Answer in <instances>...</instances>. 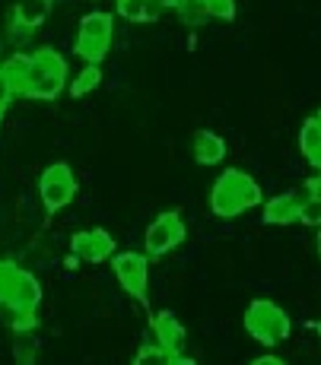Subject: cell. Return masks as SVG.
I'll list each match as a JSON object with an SVG mask.
<instances>
[{
  "label": "cell",
  "mask_w": 321,
  "mask_h": 365,
  "mask_svg": "<svg viewBox=\"0 0 321 365\" xmlns=\"http://www.w3.org/2000/svg\"><path fill=\"white\" fill-rule=\"evenodd\" d=\"M71 251H73V257H80V261L102 264V261H111V255H115V238H111L106 229L76 232L73 242H71Z\"/></svg>",
  "instance_id": "obj_8"
},
{
  "label": "cell",
  "mask_w": 321,
  "mask_h": 365,
  "mask_svg": "<svg viewBox=\"0 0 321 365\" xmlns=\"http://www.w3.org/2000/svg\"><path fill=\"white\" fill-rule=\"evenodd\" d=\"M0 70L10 76L13 89L29 99L51 102L67 89V61L51 48H39L36 54H13Z\"/></svg>",
  "instance_id": "obj_1"
},
{
  "label": "cell",
  "mask_w": 321,
  "mask_h": 365,
  "mask_svg": "<svg viewBox=\"0 0 321 365\" xmlns=\"http://www.w3.org/2000/svg\"><path fill=\"white\" fill-rule=\"evenodd\" d=\"M111 267H115L118 283H121L134 299L146 302V283H150V257L137 255V251H121V255H111Z\"/></svg>",
  "instance_id": "obj_7"
},
{
  "label": "cell",
  "mask_w": 321,
  "mask_h": 365,
  "mask_svg": "<svg viewBox=\"0 0 321 365\" xmlns=\"http://www.w3.org/2000/svg\"><path fill=\"white\" fill-rule=\"evenodd\" d=\"M175 10L181 13V19L185 23H191V26H198L200 19H207V13H204V0H175Z\"/></svg>",
  "instance_id": "obj_18"
},
{
  "label": "cell",
  "mask_w": 321,
  "mask_h": 365,
  "mask_svg": "<svg viewBox=\"0 0 321 365\" xmlns=\"http://www.w3.org/2000/svg\"><path fill=\"white\" fill-rule=\"evenodd\" d=\"M19 267L13 261H0V302H6V296H10V286L13 279H16Z\"/></svg>",
  "instance_id": "obj_21"
},
{
  "label": "cell",
  "mask_w": 321,
  "mask_h": 365,
  "mask_svg": "<svg viewBox=\"0 0 321 365\" xmlns=\"http://www.w3.org/2000/svg\"><path fill=\"white\" fill-rule=\"evenodd\" d=\"M153 334L156 343L169 353H181V343H185V327L178 324V318L172 312H156L153 314Z\"/></svg>",
  "instance_id": "obj_9"
},
{
  "label": "cell",
  "mask_w": 321,
  "mask_h": 365,
  "mask_svg": "<svg viewBox=\"0 0 321 365\" xmlns=\"http://www.w3.org/2000/svg\"><path fill=\"white\" fill-rule=\"evenodd\" d=\"M315 248H318V257H321V226H318V238H315Z\"/></svg>",
  "instance_id": "obj_25"
},
{
  "label": "cell",
  "mask_w": 321,
  "mask_h": 365,
  "mask_svg": "<svg viewBox=\"0 0 321 365\" xmlns=\"http://www.w3.org/2000/svg\"><path fill=\"white\" fill-rule=\"evenodd\" d=\"M261 203H264L261 185L242 168H226L210 191V210L220 220H235L239 213H245L251 207H261Z\"/></svg>",
  "instance_id": "obj_2"
},
{
  "label": "cell",
  "mask_w": 321,
  "mask_h": 365,
  "mask_svg": "<svg viewBox=\"0 0 321 365\" xmlns=\"http://www.w3.org/2000/svg\"><path fill=\"white\" fill-rule=\"evenodd\" d=\"M245 331L255 336L258 343H264V346H277V343H283L286 336H290L292 321L277 302L255 299L245 308Z\"/></svg>",
  "instance_id": "obj_3"
},
{
  "label": "cell",
  "mask_w": 321,
  "mask_h": 365,
  "mask_svg": "<svg viewBox=\"0 0 321 365\" xmlns=\"http://www.w3.org/2000/svg\"><path fill=\"white\" fill-rule=\"evenodd\" d=\"M299 222H305V226H321V178L315 181L312 197L302 203V210H299Z\"/></svg>",
  "instance_id": "obj_17"
},
{
  "label": "cell",
  "mask_w": 321,
  "mask_h": 365,
  "mask_svg": "<svg viewBox=\"0 0 321 365\" xmlns=\"http://www.w3.org/2000/svg\"><path fill=\"white\" fill-rule=\"evenodd\" d=\"M299 210L302 203L296 200V194H277V197L264 200V222L270 226H290V222H299Z\"/></svg>",
  "instance_id": "obj_10"
},
{
  "label": "cell",
  "mask_w": 321,
  "mask_h": 365,
  "mask_svg": "<svg viewBox=\"0 0 321 365\" xmlns=\"http://www.w3.org/2000/svg\"><path fill=\"white\" fill-rule=\"evenodd\" d=\"M39 194H41L45 210H51V213L64 210L67 203L76 197V175H73V168L67 163L48 165L45 172H41V178H39Z\"/></svg>",
  "instance_id": "obj_5"
},
{
  "label": "cell",
  "mask_w": 321,
  "mask_h": 365,
  "mask_svg": "<svg viewBox=\"0 0 321 365\" xmlns=\"http://www.w3.org/2000/svg\"><path fill=\"white\" fill-rule=\"evenodd\" d=\"M172 365H198V362L188 359V356H181V353H175V356H172Z\"/></svg>",
  "instance_id": "obj_24"
},
{
  "label": "cell",
  "mask_w": 321,
  "mask_h": 365,
  "mask_svg": "<svg viewBox=\"0 0 321 365\" xmlns=\"http://www.w3.org/2000/svg\"><path fill=\"white\" fill-rule=\"evenodd\" d=\"M194 159L200 165H220L226 159V140L213 130H198L194 133Z\"/></svg>",
  "instance_id": "obj_11"
},
{
  "label": "cell",
  "mask_w": 321,
  "mask_h": 365,
  "mask_svg": "<svg viewBox=\"0 0 321 365\" xmlns=\"http://www.w3.org/2000/svg\"><path fill=\"white\" fill-rule=\"evenodd\" d=\"M13 96H16V89H13V83H10V76L0 70V115H4L6 108H10V102H13Z\"/></svg>",
  "instance_id": "obj_22"
},
{
  "label": "cell",
  "mask_w": 321,
  "mask_h": 365,
  "mask_svg": "<svg viewBox=\"0 0 321 365\" xmlns=\"http://www.w3.org/2000/svg\"><path fill=\"white\" fill-rule=\"evenodd\" d=\"M36 353H39V346H36V340L29 336V331H16V356H19V362L32 365Z\"/></svg>",
  "instance_id": "obj_19"
},
{
  "label": "cell",
  "mask_w": 321,
  "mask_h": 365,
  "mask_svg": "<svg viewBox=\"0 0 321 365\" xmlns=\"http://www.w3.org/2000/svg\"><path fill=\"white\" fill-rule=\"evenodd\" d=\"M163 10V0H118V13L131 23H153Z\"/></svg>",
  "instance_id": "obj_13"
},
{
  "label": "cell",
  "mask_w": 321,
  "mask_h": 365,
  "mask_svg": "<svg viewBox=\"0 0 321 365\" xmlns=\"http://www.w3.org/2000/svg\"><path fill=\"white\" fill-rule=\"evenodd\" d=\"M172 356L175 353L163 349L159 343H146V346L137 349V356H134V362L131 365H172Z\"/></svg>",
  "instance_id": "obj_16"
},
{
  "label": "cell",
  "mask_w": 321,
  "mask_h": 365,
  "mask_svg": "<svg viewBox=\"0 0 321 365\" xmlns=\"http://www.w3.org/2000/svg\"><path fill=\"white\" fill-rule=\"evenodd\" d=\"M99 83H102L99 64H86L80 70V76L71 83V96H73V99H83V96H89L93 89H99Z\"/></svg>",
  "instance_id": "obj_15"
},
{
  "label": "cell",
  "mask_w": 321,
  "mask_h": 365,
  "mask_svg": "<svg viewBox=\"0 0 321 365\" xmlns=\"http://www.w3.org/2000/svg\"><path fill=\"white\" fill-rule=\"evenodd\" d=\"M299 150L321 172V121L318 118H309L302 124V130H299Z\"/></svg>",
  "instance_id": "obj_14"
},
{
  "label": "cell",
  "mask_w": 321,
  "mask_h": 365,
  "mask_svg": "<svg viewBox=\"0 0 321 365\" xmlns=\"http://www.w3.org/2000/svg\"><path fill=\"white\" fill-rule=\"evenodd\" d=\"M111 38H115V16L106 10H93L80 19L73 51L80 54L86 64H102V58H106L111 48Z\"/></svg>",
  "instance_id": "obj_4"
},
{
  "label": "cell",
  "mask_w": 321,
  "mask_h": 365,
  "mask_svg": "<svg viewBox=\"0 0 321 365\" xmlns=\"http://www.w3.org/2000/svg\"><path fill=\"white\" fill-rule=\"evenodd\" d=\"M185 235H188V229L175 210L159 213L150 222V229H146V257H165L169 251H175L185 242Z\"/></svg>",
  "instance_id": "obj_6"
},
{
  "label": "cell",
  "mask_w": 321,
  "mask_h": 365,
  "mask_svg": "<svg viewBox=\"0 0 321 365\" xmlns=\"http://www.w3.org/2000/svg\"><path fill=\"white\" fill-rule=\"evenodd\" d=\"M251 365H286V362L280 359V356H258Z\"/></svg>",
  "instance_id": "obj_23"
},
{
  "label": "cell",
  "mask_w": 321,
  "mask_h": 365,
  "mask_svg": "<svg viewBox=\"0 0 321 365\" xmlns=\"http://www.w3.org/2000/svg\"><path fill=\"white\" fill-rule=\"evenodd\" d=\"M48 10H51V0H19L13 10V29H19V35L32 32L36 26L45 23Z\"/></svg>",
  "instance_id": "obj_12"
},
{
  "label": "cell",
  "mask_w": 321,
  "mask_h": 365,
  "mask_svg": "<svg viewBox=\"0 0 321 365\" xmlns=\"http://www.w3.org/2000/svg\"><path fill=\"white\" fill-rule=\"evenodd\" d=\"M204 13L213 19H235V0H204Z\"/></svg>",
  "instance_id": "obj_20"
}]
</instances>
